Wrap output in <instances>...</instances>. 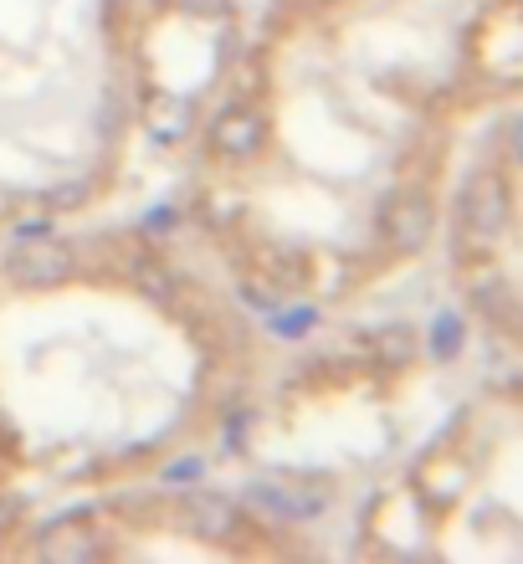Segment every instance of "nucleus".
<instances>
[{"mask_svg": "<svg viewBox=\"0 0 523 564\" xmlns=\"http://www.w3.org/2000/svg\"><path fill=\"white\" fill-rule=\"evenodd\" d=\"M42 554L46 560H88V554H98V544H92L83 529H57V534H46L42 539Z\"/></svg>", "mask_w": 523, "mask_h": 564, "instance_id": "6e6552de", "label": "nucleus"}, {"mask_svg": "<svg viewBox=\"0 0 523 564\" xmlns=\"http://www.w3.org/2000/svg\"><path fill=\"white\" fill-rule=\"evenodd\" d=\"M432 226H436V210L421 191H395L385 200V210H380V237L395 252H421L432 241Z\"/></svg>", "mask_w": 523, "mask_h": 564, "instance_id": "7ed1b4c3", "label": "nucleus"}, {"mask_svg": "<svg viewBox=\"0 0 523 564\" xmlns=\"http://www.w3.org/2000/svg\"><path fill=\"white\" fill-rule=\"evenodd\" d=\"M179 523H185L195 539L226 544V539H237V529H241V508L231 503V498H216V492H185Z\"/></svg>", "mask_w": 523, "mask_h": 564, "instance_id": "39448f33", "label": "nucleus"}, {"mask_svg": "<svg viewBox=\"0 0 523 564\" xmlns=\"http://www.w3.org/2000/svg\"><path fill=\"white\" fill-rule=\"evenodd\" d=\"M370 349L385 359V365H411V355H416V334H411V328H380V334L370 339Z\"/></svg>", "mask_w": 523, "mask_h": 564, "instance_id": "1a4fd4ad", "label": "nucleus"}, {"mask_svg": "<svg viewBox=\"0 0 523 564\" xmlns=\"http://www.w3.org/2000/svg\"><path fill=\"white\" fill-rule=\"evenodd\" d=\"M462 226L472 241H493L509 226V185L498 170H478L462 185Z\"/></svg>", "mask_w": 523, "mask_h": 564, "instance_id": "f03ea898", "label": "nucleus"}, {"mask_svg": "<svg viewBox=\"0 0 523 564\" xmlns=\"http://www.w3.org/2000/svg\"><path fill=\"white\" fill-rule=\"evenodd\" d=\"M268 144V119L247 104H231L210 119V149L221 160H252L257 149Z\"/></svg>", "mask_w": 523, "mask_h": 564, "instance_id": "20e7f679", "label": "nucleus"}, {"mask_svg": "<svg viewBox=\"0 0 523 564\" xmlns=\"http://www.w3.org/2000/svg\"><path fill=\"white\" fill-rule=\"evenodd\" d=\"M150 129H154V139H170V144H175V139L190 129V104H185V98H160L150 113Z\"/></svg>", "mask_w": 523, "mask_h": 564, "instance_id": "0eeeda50", "label": "nucleus"}, {"mask_svg": "<svg viewBox=\"0 0 523 564\" xmlns=\"http://www.w3.org/2000/svg\"><path fill=\"white\" fill-rule=\"evenodd\" d=\"M457 344H462V324H457L451 313H442V318H436V355H451Z\"/></svg>", "mask_w": 523, "mask_h": 564, "instance_id": "9d476101", "label": "nucleus"}, {"mask_svg": "<svg viewBox=\"0 0 523 564\" xmlns=\"http://www.w3.org/2000/svg\"><path fill=\"white\" fill-rule=\"evenodd\" d=\"M6 272L15 288H62V282H73L77 257L67 241L46 237V231H21V241L6 257Z\"/></svg>", "mask_w": 523, "mask_h": 564, "instance_id": "f257e3e1", "label": "nucleus"}, {"mask_svg": "<svg viewBox=\"0 0 523 564\" xmlns=\"http://www.w3.org/2000/svg\"><path fill=\"white\" fill-rule=\"evenodd\" d=\"M277 334H308V328H314V308H293V313H283V318H277Z\"/></svg>", "mask_w": 523, "mask_h": 564, "instance_id": "9b49d317", "label": "nucleus"}, {"mask_svg": "<svg viewBox=\"0 0 523 564\" xmlns=\"http://www.w3.org/2000/svg\"><path fill=\"white\" fill-rule=\"evenodd\" d=\"M513 154H519V160H523V123H519V129H513Z\"/></svg>", "mask_w": 523, "mask_h": 564, "instance_id": "f8f14e48", "label": "nucleus"}, {"mask_svg": "<svg viewBox=\"0 0 523 564\" xmlns=\"http://www.w3.org/2000/svg\"><path fill=\"white\" fill-rule=\"evenodd\" d=\"M252 498H257L262 508H272V513H283V519H314L318 508H324V498H298V492L272 488V482H262Z\"/></svg>", "mask_w": 523, "mask_h": 564, "instance_id": "423d86ee", "label": "nucleus"}]
</instances>
